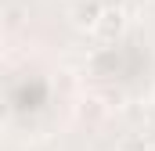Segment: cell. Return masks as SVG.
<instances>
[{
    "instance_id": "277c9868",
    "label": "cell",
    "mask_w": 155,
    "mask_h": 151,
    "mask_svg": "<svg viewBox=\"0 0 155 151\" xmlns=\"http://www.w3.org/2000/svg\"><path fill=\"white\" fill-rule=\"evenodd\" d=\"M4 122H7V104L0 101V126H4Z\"/></svg>"
},
{
    "instance_id": "3957f363",
    "label": "cell",
    "mask_w": 155,
    "mask_h": 151,
    "mask_svg": "<svg viewBox=\"0 0 155 151\" xmlns=\"http://www.w3.org/2000/svg\"><path fill=\"white\" fill-rule=\"evenodd\" d=\"M7 25H22V7H11L7 11Z\"/></svg>"
},
{
    "instance_id": "5b68a950",
    "label": "cell",
    "mask_w": 155,
    "mask_h": 151,
    "mask_svg": "<svg viewBox=\"0 0 155 151\" xmlns=\"http://www.w3.org/2000/svg\"><path fill=\"white\" fill-rule=\"evenodd\" d=\"M0 54H4V36H0Z\"/></svg>"
},
{
    "instance_id": "52a82bcc",
    "label": "cell",
    "mask_w": 155,
    "mask_h": 151,
    "mask_svg": "<svg viewBox=\"0 0 155 151\" xmlns=\"http://www.w3.org/2000/svg\"><path fill=\"white\" fill-rule=\"evenodd\" d=\"M152 104H155V90H152Z\"/></svg>"
},
{
    "instance_id": "8992f818",
    "label": "cell",
    "mask_w": 155,
    "mask_h": 151,
    "mask_svg": "<svg viewBox=\"0 0 155 151\" xmlns=\"http://www.w3.org/2000/svg\"><path fill=\"white\" fill-rule=\"evenodd\" d=\"M141 151H155V144H152V148H141Z\"/></svg>"
},
{
    "instance_id": "6da1fadb",
    "label": "cell",
    "mask_w": 155,
    "mask_h": 151,
    "mask_svg": "<svg viewBox=\"0 0 155 151\" xmlns=\"http://www.w3.org/2000/svg\"><path fill=\"white\" fill-rule=\"evenodd\" d=\"M123 29H126V11L116 7V4H105V7H101V18H97V25H94V33L101 40H119Z\"/></svg>"
},
{
    "instance_id": "7a4b0ae2",
    "label": "cell",
    "mask_w": 155,
    "mask_h": 151,
    "mask_svg": "<svg viewBox=\"0 0 155 151\" xmlns=\"http://www.w3.org/2000/svg\"><path fill=\"white\" fill-rule=\"evenodd\" d=\"M101 0H76L72 4V11H69V18H72V25H76L79 33H94V25H97V18H101Z\"/></svg>"
}]
</instances>
